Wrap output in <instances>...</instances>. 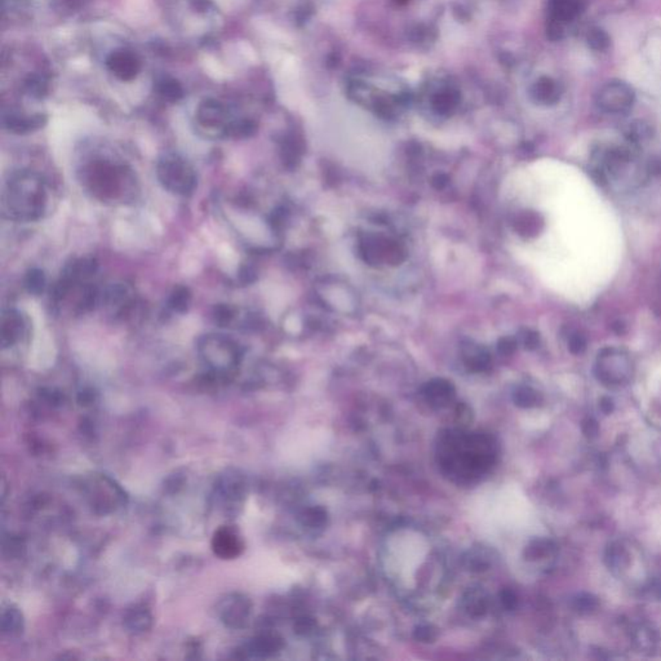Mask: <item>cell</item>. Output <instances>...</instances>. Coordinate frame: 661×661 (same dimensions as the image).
<instances>
[{
	"label": "cell",
	"instance_id": "4fadbf2b",
	"mask_svg": "<svg viewBox=\"0 0 661 661\" xmlns=\"http://www.w3.org/2000/svg\"><path fill=\"white\" fill-rule=\"evenodd\" d=\"M3 123L4 127L13 133L23 135V133L40 129L47 123V116L42 114L33 115V116L11 114L3 119Z\"/></svg>",
	"mask_w": 661,
	"mask_h": 661
},
{
	"label": "cell",
	"instance_id": "6da1fadb",
	"mask_svg": "<svg viewBox=\"0 0 661 661\" xmlns=\"http://www.w3.org/2000/svg\"><path fill=\"white\" fill-rule=\"evenodd\" d=\"M47 208L44 181L33 172L14 173L3 195V209L16 221H35L43 217Z\"/></svg>",
	"mask_w": 661,
	"mask_h": 661
},
{
	"label": "cell",
	"instance_id": "7c38bea8",
	"mask_svg": "<svg viewBox=\"0 0 661 661\" xmlns=\"http://www.w3.org/2000/svg\"><path fill=\"white\" fill-rule=\"evenodd\" d=\"M585 0H552V21L565 26L576 20L584 10Z\"/></svg>",
	"mask_w": 661,
	"mask_h": 661
},
{
	"label": "cell",
	"instance_id": "7402d4cb",
	"mask_svg": "<svg viewBox=\"0 0 661 661\" xmlns=\"http://www.w3.org/2000/svg\"><path fill=\"white\" fill-rule=\"evenodd\" d=\"M103 301L113 308H122L123 305L126 307L129 302V292L126 285H112L105 294H103Z\"/></svg>",
	"mask_w": 661,
	"mask_h": 661
},
{
	"label": "cell",
	"instance_id": "9a60e30c",
	"mask_svg": "<svg viewBox=\"0 0 661 661\" xmlns=\"http://www.w3.org/2000/svg\"><path fill=\"white\" fill-rule=\"evenodd\" d=\"M226 110L216 100H207L198 109V122L205 127H220L224 125Z\"/></svg>",
	"mask_w": 661,
	"mask_h": 661
},
{
	"label": "cell",
	"instance_id": "5bb4252c",
	"mask_svg": "<svg viewBox=\"0 0 661 661\" xmlns=\"http://www.w3.org/2000/svg\"><path fill=\"white\" fill-rule=\"evenodd\" d=\"M97 270V263L93 259H80L68 263L62 272V278L66 279L71 285H75L78 282L86 281L94 275Z\"/></svg>",
	"mask_w": 661,
	"mask_h": 661
},
{
	"label": "cell",
	"instance_id": "4dcf8cb0",
	"mask_svg": "<svg viewBox=\"0 0 661 661\" xmlns=\"http://www.w3.org/2000/svg\"><path fill=\"white\" fill-rule=\"evenodd\" d=\"M326 521V513L322 509H309L308 512L304 515V523L310 527H318L324 523Z\"/></svg>",
	"mask_w": 661,
	"mask_h": 661
},
{
	"label": "cell",
	"instance_id": "1f68e13d",
	"mask_svg": "<svg viewBox=\"0 0 661 661\" xmlns=\"http://www.w3.org/2000/svg\"><path fill=\"white\" fill-rule=\"evenodd\" d=\"M517 403L522 407H531L537 403V394L531 389H523L518 393Z\"/></svg>",
	"mask_w": 661,
	"mask_h": 661
},
{
	"label": "cell",
	"instance_id": "d6986e66",
	"mask_svg": "<svg viewBox=\"0 0 661 661\" xmlns=\"http://www.w3.org/2000/svg\"><path fill=\"white\" fill-rule=\"evenodd\" d=\"M536 94L539 100L544 103H556L560 99L562 90L557 81L545 78L537 84Z\"/></svg>",
	"mask_w": 661,
	"mask_h": 661
},
{
	"label": "cell",
	"instance_id": "8fae6325",
	"mask_svg": "<svg viewBox=\"0 0 661 661\" xmlns=\"http://www.w3.org/2000/svg\"><path fill=\"white\" fill-rule=\"evenodd\" d=\"M25 330L23 315L16 310H7L1 317L0 326V344L3 349L12 348L20 341Z\"/></svg>",
	"mask_w": 661,
	"mask_h": 661
},
{
	"label": "cell",
	"instance_id": "ac0fdd59",
	"mask_svg": "<svg viewBox=\"0 0 661 661\" xmlns=\"http://www.w3.org/2000/svg\"><path fill=\"white\" fill-rule=\"evenodd\" d=\"M1 630L8 636H18L23 633V617L18 608L10 606L3 610L1 614Z\"/></svg>",
	"mask_w": 661,
	"mask_h": 661
},
{
	"label": "cell",
	"instance_id": "8992f818",
	"mask_svg": "<svg viewBox=\"0 0 661 661\" xmlns=\"http://www.w3.org/2000/svg\"><path fill=\"white\" fill-rule=\"evenodd\" d=\"M636 94L625 81H608L597 96L598 107L607 114H627L634 103Z\"/></svg>",
	"mask_w": 661,
	"mask_h": 661
},
{
	"label": "cell",
	"instance_id": "44dd1931",
	"mask_svg": "<svg viewBox=\"0 0 661 661\" xmlns=\"http://www.w3.org/2000/svg\"><path fill=\"white\" fill-rule=\"evenodd\" d=\"M157 90L159 92L160 96L166 99L167 101H179L183 97V86L176 79L172 78H163L158 81Z\"/></svg>",
	"mask_w": 661,
	"mask_h": 661
},
{
	"label": "cell",
	"instance_id": "3957f363",
	"mask_svg": "<svg viewBox=\"0 0 661 661\" xmlns=\"http://www.w3.org/2000/svg\"><path fill=\"white\" fill-rule=\"evenodd\" d=\"M157 176L161 186L173 194H193L196 186L194 168L176 154H167L157 164Z\"/></svg>",
	"mask_w": 661,
	"mask_h": 661
},
{
	"label": "cell",
	"instance_id": "484cf974",
	"mask_svg": "<svg viewBox=\"0 0 661 661\" xmlns=\"http://www.w3.org/2000/svg\"><path fill=\"white\" fill-rule=\"evenodd\" d=\"M554 549V544L547 540H536L530 547L526 549V557L528 559H539L549 553H552Z\"/></svg>",
	"mask_w": 661,
	"mask_h": 661
},
{
	"label": "cell",
	"instance_id": "f1b7e54d",
	"mask_svg": "<svg viewBox=\"0 0 661 661\" xmlns=\"http://www.w3.org/2000/svg\"><path fill=\"white\" fill-rule=\"evenodd\" d=\"M597 607L598 601L591 594H580L573 599V608L579 612H592Z\"/></svg>",
	"mask_w": 661,
	"mask_h": 661
},
{
	"label": "cell",
	"instance_id": "4316f807",
	"mask_svg": "<svg viewBox=\"0 0 661 661\" xmlns=\"http://www.w3.org/2000/svg\"><path fill=\"white\" fill-rule=\"evenodd\" d=\"M26 91L35 97H42L48 91L46 80L43 79L40 75H31L29 77L25 83Z\"/></svg>",
	"mask_w": 661,
	"mask_h": 661
},
{
	"label": "cell",
	"instance_id": "ba28073f",
	"mask_svg": "<svg viewBox=\"0 0 661 661\" xmlns=\"http://www.w3.org/2000/svg\"><path fill=\"white\" fill-rule=\"evenodd\" d=\"M212 549L220 558H238L244 550V543L234 528L221 527L213 535Z\"/></svg>",
	"mask_w": 661,
	"mask_h": 661
},
{
	"label": "cell",
	"instance_id": "9c48e42d",
	"mask_svg": "<svg viewBox=\"0 0 661 661\" xmlns=\"http://www.w3.org/2000/svg\"><path fill=\"white\" fill-rule=\"evenodd\" d=\"M217 496L228 508L238 506L244 499L246 487L243 477L238 473L228 471L225 476L218 479L216 486Z\"/></svg>",
	"mask_w": 661,
	"mask_h": 661
},
{
	"label": "cell",
	"instance_id": "e575fe53",
	"mask_svg": "<svg viewBox=\"0 0 661 661\" xmlns=\"http://www.w3.org/2000/svg\"><path fill=\"white\" fill-rule=\"evenodd\" d=\"M599 409L606 415L611 413L614 411V402H612V399H610L608 397L601 398V400H599Z\"/></svg>",
	"mask_w": 661,
	"mask_h": 661
},
{
	"label": "cell",
	"instance_id": "d6a6232c",
	"mask_svg": "<svg viewBox=\"0 0 661 661\" xmlns=\"http://www.w3.org/2000/svg\"><path fill=\"white\" fill-rule=\"evenodd\" d=\"M582 433L585 434V437L594 438V437H597V434L599 432V425L592 417H588L582 422Z\"/></svg>",
	"mask_w": 661,
	"mask_h": 661
},
{
	"label": "cell",
	"instance_id": "52a82bcc",
	"mask_svg": "<svg viewBox=\"0 0 661 661\" xmlns=\"http://www.w3.org/2000/svg\"><path fill=\"white\" fill-rule=\"evenodd\" d=\"M217 612L226 627L242 629L250 619L251 604L243 594H228L220 601Z\"/></svg>",
	"mask_w": 661,
	"mask_h": 661
},
{
	"label": "cell",
	"instance_id": "83f0119b",
	"mask_svg": "<svg viewBox=\"0 0 661 661\" xmlns=\"http://www.w3.org/2000/svg\"><path fill=\"white\" fill-rule=\"evenodd\" d=\"M212 317H213L215 323L218 324L220 327H225V326L230 324V322L234 318V310L231 307L225 305V304H218L213 309Z\"/></svg>",
	"mask_w": 661,
	"mask_h": 661
},
{
	"label": "cell",
	"instance_id": "cb8c5ba5",
	"mask_svg": "<svg viewBox=\"0 0 661 661\" xmlns=\"http://www.w3.org/2000/svg\"><path fill=\"white\" fill-rule=\"evenodd\" d=\"M255 131H256V125L252 120L240 119L237 122L229 123L222 131V133L225 136L234 137V138H244V137L252 136Z\"/></svg>",
	"mask_w": 661,
	"mask_h": 661
},
{
	"label": "cell",
	"instance_id": "d4e9b609",
	"mask_svg": "<svg viewBox=\"0 0 661 661\" xmlns=\"http://www.w3.org/2000/svg\"><path fill=\"white\" fill-rule=\"evenodd\" d=\"M586 42H588V46L594 51H606L611 44L610 35L599 27H593L589 30V33L586 35Z\"/></svg>",
	"mask_w": 661,
	"mask_h": 661
},
{
	"label": "cell",
	"instance_id": "e0dca14e",
	"mask_svg": "<svg viewBox=\"0 0 661 661\" xmlns=\"http://www.w3.org/2000/svg\"><path fill=\"white\" fill-rule=\"evenodd\" d=\"M279 649H281L279 639L275 638L274 636L263 634V636L252 639L251 642L247 645L246 652L251 656L265 658V656H270L272 653L279 650Z\"/></svg>",
	"mask_w": 661,
	"mask_h": 661
},
{
	"label": "cell",
	"instance_id": "2e32d148",
	"mask_svg": "<svg viewBox=\"0 0 661 661\" xmlns=\"http://www.w3.org/2000/svg\"><path fill=\"white\" fill-rule=\"evenodd\" d=\"M126 627L135 633H144L153 625V616L148 612V608L142 606H136L128 612L125 617Z\"/></svg>",
	"mask_w": 661,
	"mask_h": 661
},
{
	"label": "cell",
	"instance_id": "d590c367",
	"mask_svg": "<svg viewBox=\"0 0 661 661\" xmlns=\"http://www.w3.org/2000/svg\"><path fill=\"white\" fill-rule=\"evenodd\" d=\"M502 602L505 604V607L508 608H513L517 604V597L514 595L513 592H504L502 594Z\"/></svg>",
	"mask_w": 661,
	"mask_h": 661
},
{
	"label": "cell",
	"instance_id": "30bf717a",
	"mask_svg": "<svg viewBox=\"0 0 661 661\" xmlns=\"http://www.w3.org/2000/svg\"><path fill=\"white\" fill-rule=\"evenodd\" d=\"M106 65L119 79H133L140 71V61L136 55L128 51H116L106 60Z\"/></svg>",
	"mask_w": 661,
	"mask_h": 661
},
{
	"label": "cell",
	"instance_id": "5b68a950",
	"mask_svg": "<svg viewBox=\"0 0 661 661\" xmlns=\"http://www.w3.org/2000/svg\"><path fill=\"white\" fill-rule=\"evenodd\" d=\"M595 376L606 385H619L627 381L632 374V362L624 350L604 348L597 357Z\"/></svg>",
	"mask_w": 661,
	"mask_h": 661
},
{
	"label": "cell",
	"instance_id": "f546056e",
	"mask_svg": "<svg viewBox=\"0 0 661 661\" xmlns=\"http://www.w3.org/2000/svg\"><path fill=\"white\" fill-rule=\"evenodd\" d=\"M586 345H588L586 337L579 332L573 333L569 340V349L573 355H580L584 353L586 350Z\"/></svg>",
	"mask_w": 661,
	"mask_h": 661
},
{
	"label": "cell",
	"instance_id": "277c9868",
	"mask_svg": "<svg viewBox=\"0 0 661 661\" xmlns=\"http://www.w3.org/2000/svg\"><path fill=\"white\" fill-rule=\"evenodd\" d=\"M83 490L90 505L97 513H112L127 504L126 492L113 479L103 474H94L87 479Z\"/></svg>",
	"mask_w": 661,
	"mask_h": 661
},
{
	"label": "cell",
	"instance_id": "836d02e7",
	"mask_svg": "<svg viewBox=\"0 0 661 661\" xmlns=\"http://www.w3.org/2000/svg\"><path fill=\"white\" fill-rule=\"evenodd\" d=\"M190 3H192L195 11L200 12V13H205V12H209L215 8V5L211 0H190Z\"/></svg>",
	"mask_w": 661,
	"mask_h": 661
},
{
	"label": "cell",
	"instance_id": "7a4b0ae2",
	"mask_svg": "<svg viewBox=\"0 0 661 661\" xmlns=\"http://www.w3.org/2000/svg\"><path fill=\"white\" fill-rule=\"evenodd\" d=\"M198 353L215 376H225L238 367L243 357L238 342L225 335H205L198 340Z\"/></svg>",
	"mask_w": 661,
	"mask_h": 661
},
{
	"label": "cell",
	"instance_id": "603a6c76",
	"mask_svg": "<svg viewBox=\"0 0 661 661\" xmlns=\"http://www.w3.org/2000/svg\"><path fill=\"white\" fill-rule=\"evenodd\" d=\"M23 283H25V288L27 289L29 294L39 296L46 288V275L43 273V270H40V269H36V268L30 269L25 275Z\"/></svg>",
	"mask_w": 661,
	"mask_h": 661
},
{
	"label": "cell",
	"instance_id": "ffe728a7",
	"mask_svg": "<svg viewBox=\"0 0 661 661\" xmlns=\"http://www.w3.org/2000/svg\"><path fill=\"white\" fill-rule=\"evenodd\" d=\"M192 302V292L187 287L179 285L172 291L171 296L168 298V308L183 314L185 313Z\"/></svg>",
	"mask_w": 661,
	"mask_h": 661
},
{
	"label": "cell",
	"instance_id": "8d00e7d4",
	"mask_svg": "<svg viewBox=\"0 0 661 661\" xmlns=\"http://www.w3.org/2000/svg\"><path fill=\"white\" fill-rule=\"evenodd\" d=\"M252 270L250 268H242L239 272V279L242 283H250L252 282Z\"/></svg>",
	"mask_w": 661,
	"mask_h": 661
}]
</instances>
